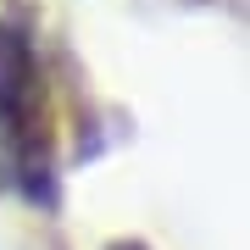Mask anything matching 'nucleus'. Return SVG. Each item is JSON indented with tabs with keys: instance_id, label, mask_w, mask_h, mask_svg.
<instances>
[{
	"instance_id": "f257e3e1",
	"label": "nucleus",
	"mask_w": 250,
	"mask_h": 250,
	"mask_svg": "<svg viewBox=\"0 0 250 250\" xmlns=\"http://www.w3.org/2000/svg\"><path fill=\"white\" fill-rule=\"evenodd\" d=\"M0 189L34 211H56L62 200L50 78L22 11L0 17Z\"/></svg>"
},
{
	"instance_id": "f03ea898",
	"label": "nucleus",
	"mask_w": 250,
	"mask_h": 250,
	"mask_svg": "<svg viewBox=\"0 0 250 250\" xmlns=\"http://www.w3.org/2000/svg\"><path fill=\"white\" fill-rule=\"evenodd\" d=\"M106 250H150V245H145V239H111Z\"/></svg>"
}]
</instances>
